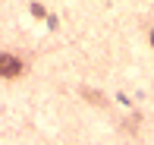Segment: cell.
<instances>
[{"label":"cell","instance_id":"6da1fadb","mask_svg":"<svg viewBox=\"0 0 154 145\" xmlns=\"http://www.w3.org/2000/svg\"><path fill=\"white\" fill-rule=\"evenodd\" d=\"M0 76H3V79H16V76H22V63H19L13 54H0Z\"/></svg>","mask_w":154,"mask_h":145},{"label":"cell","instance_id":"7a4b0ae2","mask_svg":"<svg viewBox=\"0 0 154 145\" xmlns=\"http://www.w3.org/2000/svg\"><path fill=\"white\" fill-rule=\"evenodd\" d=\"M151 44H154V35H151Z\"/></svg>","mask_w":154,"mask_h":145}]
</instances>
